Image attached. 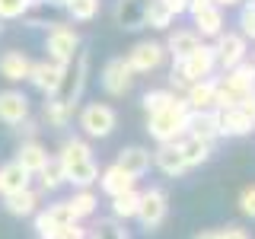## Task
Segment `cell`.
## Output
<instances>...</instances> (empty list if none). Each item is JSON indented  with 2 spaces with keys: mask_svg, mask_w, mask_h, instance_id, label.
<instances>
[{
  "mask_svg": "<svg viewBox=\"0 0 255 239\" xmlns=\"http://www.w3.org/2000/svg\"><path fill=\"white\" fill-rule=\"evenodd\" d=\"M6 211H10L13 217H32V214L38 211V195L32 188L13 191V195H6Z\"/></svg>",
  "mask_w": 255,
  "mask_h": 239,
  "instance_id": "27",
  "label": "cell"
},
{
  "mask_svg": "<svg viewBox=\"0 0 255 239\" xmlns=\"http://www.w3.org/2000/svg\"><path fill=\"white\" fill-rule=\"evenodd\" d=\"M252 61H255V51H252Z\"/></svg>",
  "mask_w": 255,
  "mask_h": 239,
  "instance_id": "48",
  "label": "cell"
},
{
  "mask_svg": "<svg viewBox=\"0 0 255 239\" xmlns=\"http://www.w3.org/2000/svg\"><path fill=\"white\" fill-rule=\"evenodd\" d=\"M201 42H204V38L198 35L195 29H172V32H169V38H166L163 45H166V54H169L172 64H175V61L188 58V54L195 51V48L201 45Z\"/></svg>",
  "mask_w": 255,
  "mask_h": 239,
  "instance_id": "20",
  "label": "cell"
},
{
  "mask_svg": "<svg viewBox=\"0 0 255 239\" xmlns=\"http://www.w3.org/2000/svg\"><path fill=\"white\" fill-rule=\"evenodd\" d=\"M191 239H220V233H217V230H198Z\"/></svg>",
  "mask_w": 255,
  "mask_h": 239,
  "instance_id": "46",
  "label": "cell"
},
{
  "mask_svg": "<svg viewBox=\"0 0 255 239\" xmlns=\"http://www.w3.org/2000/svg\"><path fill=\"white\" fill-rule=\"evenodd\" d=\"M188 115L191 109L185 106V99L182 96H175L166 109L153 112V115H147V134L153 137L156 143H166V140H179L182 134L188 131Z\"/></svg>",
  "mask_w": 255,
  "mask_h": 239,
  "instance_id": "2",
  "label": "cell"
},
{
  "mask_svg": "<svg viewBox=\"0 0 255 239\" xmlns=\"http://www.w3.org/2000/svg\"><path fill=\"white\" fill-rule=\"evenodd\" d=\"M35 230H38V239H58V233H61V230L48 220L45 211H35Z\"/></svg>",
  "mask_w": 255,
  "mask_h": 239,
  "instance_id": "38",
  "label": "cell"
},
{
  "mask_svg": "<svg viewBox=\"0 0 255 239\" xmlns=\"http://www.w3.org/2000/svg\"><path fill=\"white\" fill-rule=\"evenodd\" d=\"M211 3H214V0H188V10H185V13L191 16V13H198V10H204V6H211Z\"/></svg>",
  "mask_w": 255,
  "mask_h": 239,
  "instance_id": "44",
  "label": "cell"
},
{
  "mask_svg": "<svg viewBox=\"0 0 255 239\" xmlns=\"http://www.w3.org/2000/svg\"><path fill=\"white\" fill-rule=\"evenodd\" d=\"M118 166H122L125 172H131L134 179H140V175H147L150 172V166H153V150H147V147H125L122 153H118V159H115Z\"/></svg>",
  "mask_w": 255,
  "mask_h": 239,
  "instance_id": "19",
  "label": "cell"
},
{
  "mask_svg": "<svg viewBox=\"0 0 255 239\" xmlns=\"http://www.w3.org/2000/svg\"><path fill=\"white\" fill-rule=\"evenodd\" d=\"M29 70H32V61L22 51H6L3 58H0V77L10 80V83L29 80Z\"/></svg>",
  "mask_w": 255,
  "mask_h": 239,
  "instance_id": "23",
  "label": "cell"
},
{
  "mask_svg": "<svg viewBox=\"0 0 255 239\" xmlns=\"http://www.w3.org/2000/svg\"><path fill=\"white\" fill-rule=\"evenodd\" d=\"M115 22L122 29H140L143 26V0H118Z\"/></svg>",
  "mask_w": 255,
  "mask_h": 239,
  "instance_id": "26",
  "label": "cell"
},
{
  "mask_svg": "<svg viewBox=\"0 0 255 239\" xmlns=\"http://www.w3.org/2000/svg\"><path fill=\"white\" fill-rule=\"evenodd\" d=\"M175 22V13L169 10V3L166 0H143V26L150 29H169Z\"/></svg>",
  "mask_w": 255,
  "mask_h": 239,
  "instance_id": "24",
  "label": "cell"
},
{
  "mask_svg": "<svg viewBox=\"0 0 255 239\" xmlns=\"http://www.w3.org/2000/svg\"><path fill=\"white\" fill-rule=\"evenodd\" d=\"M185 134H195L201 140H211L217 143L220 140V121H217V109H204V112H191L188 115V131Z\"/></svg>",
  "mask_w": 255,
  "mask_h": 239,
  "instance_id": "18",
  "label": "cell"
},
{
  "mask_svg": "<svg viewBox=\"0 0 255 239\" xmlns=\"http://www.w3.org/2000/svg\"><path fill=\"white\" fill-rule=\"evenodd\" d=\"M99 0H70L67 3V13H70V19H77V22H90L96 13H99Z\"/></svg>",
  "mask_w": 255,
  "mask_h": 239,
  "instance_id": "34",
  "label": "cell"
},
{
  "mask_svg": "<svg viewBox=\"0 0 255 239\" xmlns=\"http://www.w3.org/2000/svg\"><path fill=\"white\" fill-rule=\"evenodd\" d=\"M58 163L64 169V179L77 188H93L96 179H99V163H96V156H93V147L80 137L64 140V147L58 153Z\"/></svg>",
  "mask_w": 255,
  "mask_h": 239,
  "instance_id": "1",
  "label": "cell"
},
{
  "mask_svg": "<svg viewBox=\"0 0 255 239\" xmlns=\"http://www.w3.org/2000/svg\"><path fill=\"white\" fill-rule=\"evenodd\" d=\"M236 106H239V109H243V112H246V115H249V118H252V121H255V90H252L249 96H243V99H239V102H236Z\"/></svg>",
  "mask_w": 255,
  "mask_h": 239,
  "instance_id": "42",
  "label": "cell"
},
{
  "mask_svg": "<svg viewBox=\"0 0 255 239\" xmlns=\"http://www.w3.org/2000/svg\"><path fill=\"white\" fill-rule=\"evenodd\" d=\"M48 159H51V156H48V150H45V147H42V143H38L35 137L26 140V143L19 147V153H16V163H19V166H22V169H26L29 175H38V172H42V166L48 163Z\"/></svg>",
  "mask_w": 255,
  "mask_h": 239,
  "instance_id": "22",
  "label": "cell"
},
{
  "mask_svg": "<svg viewBox=\"0 0 255 239\" xmlns=\"http://www.w3.org/2000/svg\"><path fill=\"white\" fill-rule=\"evenodd\" d=\"M172 99H175V93L169 90V86H163V90H147V93H143V96H140V106H143V112H147V115H153V112L166 109Z\"/></svg>",
  "mask_w": 255,
  "mask_h": 239,
  "instance_id": "32",
  "label": "cell"
},
{
  "mask_svg": "<svg viewBox=\"0 0 255 239\" xmlns=\"http://www.w3.org/2000/svg\"><path fill=\"white\" fill-rule=\"evenodd\" d=\"M134 77L137 74L131 70L128 58H112V61H106V67H102V90L109 96H125L134 86Z\"/></svg>",
  "mask_w": 255,
  "mask_h": 239,
  "instance_id": "10",
  "label": "cell"
},
{
  "mask_svg": "<svg viewBox=\"0 0 255 239\" xmlns=\"http://www.w3.org/2000/svg\"><path fill=\"white\" fill-rule=\"evenodd\" d=\"M32 0H0V19H19L26 16Z\"/></svg>",
  "mask_w": 255,
  "mask_h": 239,
  "instance_id": "37",
  "label": "cell"
},
{
  "mask_svg": "<svg viewBox=\"0 0 255 239\" xmlns=\"http://www.w3.org/2000/svg\"><path fill=\"white\" fill-rule=\"evenodd\" d=\"M64 67H67V64H58V61H38V64H32V70H29L32 86L42 90L45 96H54V93H58V86H61Z\"/></svg>",
  "mask_w": 255,
  "mask_h": 239,
  "instance_id": "15",
  "label": "cell"
},
{
  "mask_svg": "<svg viewBox=\"0 0 255 239\" xmlns=\"http://www.w3.org/2000/svg\"><path fill=\"white\" fill-rule=\"evenodd\" d=\"M166 3H169V10L175 13V16H182L188 10V0H166Z\"/></svg>",
  "mask_w": 255,
  "mask_h": 239,
  "instance_id": "43",
  "label": "cell"
},
{
  "mask_svg": "<svg viewBox=\"0 0 255 239\" xmlns=\"http://www.w3.org/2000/svg\"><path fill=\"white\" fill-rule=\"evenodd\" d=\"M191 29H195L204 42H207V38L214 42V38L227 29V13H223L217 3H211V6H204V10L191 13Z\"/></svg>",
  "mask_w": 255,
  "mask_h": 239,
  "instance_id": "12",
  "label": "cell"
},
{
  "mask_svg": "<svg viewBox=\"0 0 255 239\" xmlns=\"http://www.w3.org/2000/svg\"><path fill=\"white\" fill-rule=\"evenodd\" d=\"M217 233H220V239H252V230H246L243 223H227Z\"/></svg>",
  "mask_w": 255,
  "mask_h": 239,
  "instance_id": "40",
  "label": "cell"
},
{
  "mask_svg": "<svg viewBox=\"0 0 255 239\" xmlns=\"http://www.w3.org/2000/svg\"><path fill=\"white\" fill-rule=\"evenodd\" d=\"M70 118H74V106L58 102L54 96H48V102H45V121L51 124V127H67Z\"/></svg>",
  "mask_w": 255,
  "mask_h": 239,
  "instance_id": "30",
  "label": "cell"
},
{
  "mask_svg": "<svg viewBox=\"0 0 255 239\" xmlns=\"http://www.w3.org/2000/svg\"><path fill=\"white\" fill-rule=\"evenodd\" d=\"M86 74H90V58H86V51H77V58L64 67V77H61V86L54 93V99L67 102V106H77L80 93H83V83H86Z\"/></svg>",
  "mask_w": 255,
  "mask_h": 239,
  "instance_id": "7",
  "label": "cell"
},
{
  "mask_svg": "<svg viewBox=\"0 0 255 239\" xmlns=\"http://www.w3.org/2000/svg\"><path fill=\"white\" fill-rule=\"evenodd\" d=\"M77 121H80V131H83L86 137H109L118 127V115L106 102H90V106H83Z\"/></svg>",
  "mask_w": 255,
  "mask_h": 239,
  "instance_id": "6",
  "label": "cell"
},
{
  "mask_svg": "<svg viewBox=\"0 0 255 239\" xmlns=\"http://www.w3.org/2000/svg\"><path fill=\"white\" fill-rule=\"evenodd\" d=\"M58 239H90V230L83 227V223H67V227H61V233H58Z\"/></svg>",
  "mask_w": 255,
  "mask_h": 239,
  "instance_id": "41",
  "label": "cell"
},
{
  "mask_svg": "<svg viewBox=\"0 0 255 239\" xmlns=\"http://www.w3.org/2000/svg\"><path fill=\"white\" fill-rule=\"evenodd\" d=\"M236 32H243L249 42H255V0H246L243 6H239V22H236Z\"/></svg>",
  "mask_w": 255,
  "mask_h": 239,
  "instance_id": "35",
  "label": "cell"
},
{
  "mask_svg": "<svg viewBox=\"0 0 255 239\" xmlns=\"http://www.w3.org/2000/svg\"><path fill=\"white\" fill-rule=\"evenodd\" d=\"M48 220H51L54 223V227H67V223H77V214L74 211H70V204L67 201H58V204H48Z\"/></svg>",
  "mask_w": 255,
  "mask_h": 239,
  "instance_id": "36",
  "label": "cell"
},
{
  "mask_svg": "<svg viewBox=\"0 0 255 239\" xmlns=\"http://www.w3.org/2000/svg\"><path fill=\"white\" fill-rule=\"evenodd\" d=\"M217 121H220V137H249L255 131V121L239 106L217 109Z\"/></svg>",
  "mask_w": 255,
  "mask_h": 239,
  "instance_id": "13",
  "label": "cell"
},
{
  "mask_svg": "<svg viewBox=\"0 0 255 239\" xmlns=\"http://www.w3.org/2000/svg\"><path fill=\"white\" fill-rule=\"evenodd\" d=\"M67 204H70V211L77 214V220H86V217H93V214H96V204H99V198H96L90 188H77L74 195L67 198Z\"/></svg>",
  "mask_w": 255,
  "mask_h": 239,
  "instance_id": "29",
  "label": "cell"
},
{
  "mask_svg": "<svg viewBox=\"0 0 255 239\" xmlns=\"http://www.w3.org/2000/svg\"><path fill=\"white\" fill-rule=\"evenodd\" d=\"M45 3H54V6H67L70 0H45Z\"/></svg>",
  "mask_w": 255,
  "mask_h": 239,
  "instance_id": "47",
  "label": "cell"
},
{
  "mask_svg": "<svg viewBox=\"0 0 255 239\" xmlns=\"http://www.w3.org/2000/svg\"><path fill=\"white\" fill-rule=\"evenodd\" d=\"M239 211H243L246 217H252V220H255V182L239 191Z\"/></svg>",
  "mask_w": 255,
  "mask_h": 239,
  "instance_id": "39",
  "label": "cell"
},
{
  "mask_svg": "<svg viewBox=\"0 0 255 239\" xmlns=\"http://www.w3.org/2000/svg\"><path fill=\"white\" fill-rule=\"evenodd\" d=\"M211 45H214V58H217V70H233L236 64H243L252 51L249 38L236 29H223Z\"/></svg>",
  "mask_w": 255,
  "mask_h": 239,
  "instance_id": "3",
  "label": "cell"
},
{
  "mask_svg": "<svg viewBox=\"0 0 255 239\" xmlns=\"http://www.w3.org/2000/svg\"><path fill=\"white\" fill-rule=\"evenodd\" d=\"M175 143H179V150H182V156H185L188 169H198V166H204L207 159L214 156V143L195 137V134H182Z\"/></svg>",
  "mask_w": 255,
  "mask_h": 239,
  "instance_id": "21",
  "label": "cell"
},
{
  "mask_svg": "<svg viewBox=\"0 0 255 239\" xmlns=\"http://www.w3.org/2000/svg\"><path fill=\"white\" fill-rule=\"evenodd\" d=\"M172 70L179 74L185 83H198V80H204V77H214V70H217V58H214V45L211 42H201L195 48V51L188 54V58H182V61H175L172 64Z\"/></svg>",
  "mask_w": 255,
  "mask_h": 239,
  "instance_id": "4",
  "label": "cell"
},
{
  "mask_svg": "<svg viewBox=\"0 0 255 239\" xmlns=\"http://www.w3.org/2000/svg\"><path fill=\"white\" fill-rule=\"evenodd\" d=\"M29 118V99L19 90L0 93V121L3 124H22Z\"/></svg>",
  "mask_w": 255,
  "mask_h": 239,
  "instance_id": "17",
  "label": "cell"
},
{
  "mask_svg": "<svg viewBox=\"0 0 255 239\" xmlns=\"http://www.w3.org/2000/svg\"><path fill=\"white\" fill-rule=\"evenodd\" d=\"M137 204H140V191L131 188L125 195H115L112 198V217L115 220H134L137 217Z\"/></svg>",
  "mask_w": 255,
  "mask_h": 239,
  "instance_id": "28",
  "label": "cell"
},
{
  "mask_svg": "<svg viewBox=\"0 0 255 239\" xmlns=\"http://www.w3.org/2000/svg\"><path fill=\"white\" fill-rule=\"evenodd\" d=\"M166 217H169V195H166L163 188H156V185H150V188H143L140 191V204H137V220L143 230H156V227H163Z\"/></svg>",
  "mask_w": 255,
  "mask_h": 239,
  "instance_id": "5",
  "label": "cell"
},
{
  "mask_svg": "<svg viewBox=\"0 0 255 239\" xmlns=\"http://www.w3.org/2000/svg\"><path fill=\"white\" fill-rule=\"evenodd\" d=\"M29 179L32 175L22 169L19 163H6V166H0V195H13V191H22V188H29Z\"/></svg>",
  "mask_w": 255,
  "mask_h": 239,
  "instance_id": "25",
  "label": "cell"
},
{
  "mask_svg": "<svg viewBox=\"0 0 255 239\" xmlns=\"http://www.w3.org/2000/svg\"><path fill=\"white\" fill-rule=\"evenodd\" d=\"M90 239H128V230L122 227V220L102 217V220L90 230Z\"/></svg>",
  "mask_w": 255,
  "mask_h": 239,
  "instance_id": "31",
  "label": "cell"
},
{
  "mask_svg": "<svg viewBox=\"0 0 255 239\" xmlns=\"http://www.w3.org/2000/svg\"><path fill=\"white\" fill-rule=\"evenodd\" d=\"M166 45L163 42H153V38H143V42H137L128 51V64H131L134 74H153V70H159L166 64Z\"/></svg>",
  "mask_w": 255,
  "mask_h": 239,
  "instance_id": "9",
  "label": "cell"
},
{
  "mask_svg": "<svg viewBox=\"0 0 255 239\" xmlns=\"http://www.w3.org/2000/svg\"><path fill=\"white\" fill-rule=\"evenodd\" d=\"M185 106L191 112H204V109H217V77H204L198 83H191L185 93H182Z\"/></svg>",
  "mask_w": 255,
  "mask_h": 239,
  "instance_id": "14",
  "label": "cell"
},
{
  "mask_svg": "<svg viewBox=\"0 0 255 239\" xmlns=\"http://www.w3.org/2000/svg\"><path fill=\"white\" fill-rule=\"evenodd\" d=\"M214 3H217L220 10H236V6H243L246 0H214Z\"/></svg>",
  "mask_w": 255,
  "mask_h": 239,
  "instance_id": "45",
  "label": "cell"
},
{
  "mask_svg": "<svg viewBox=\"0 0 255 239\" xmlns=\"http://www.w3.org/2000/svg\"><path fill=\"white\" fill-rule=\"evenodd\" d=\"M153 166L159 172L166 175V179H182L188 169V163H185V156H182V150H179V143L175 140H166V143H156V150H153Z\"/></svg>",
  "mask_w": 255,
  "mask_h": 239,
  "instance_id": "11",
  "label": "cell"
},
{
  "mask_svg": "<svg viewBox=\"0 0 255 239\" xmlns=\"http://www.w3.org/2000/svg\"><path fill=\"white\" fill-rule=\"evenodd\" d=\"M99 188L106 191L109 198H115V195H125V191H131V188H137V179H134L131 172H125L118 163H112V166H106V169L99 172Z\"/></svg>",
  "mask_w": 255,
  "mask_h": 239,
  "instance_id": "16",
  "label": "cell"
},
{
  "mask_svg": "<svg viewBox=\"0 0 255 239\" xmlns=\"http://www.w3.org/2000/svg\"><path fill=\"white\" fill-rule=\"evenodd\" d=\"M38 179H42V188H45V191H58V188L64 185V182H67V179H64L61 163H58V156H51V159H48V163L42 166Z\"/></svg>",
  "mask_w": 255,
  "mask_h": 239,
  "instance_id": "33",
  "label": "cell"
},
{
  "mask_svg": "<svg viewBox=\"0 0 255 239\" xmlns=\"http://www.w3.org/2000/svg\"><path fill=\"white\" fill-rule=\"evenodd\" d=\"M48 61H58V64H70L80 51V35L77 29L64 26V22H51V32H48Z\"/></svg>",
  "mask_w": 255,
  "mask_h": 239,
  "instance_id": "8",
  "label": "cell"
}]
</instances>
